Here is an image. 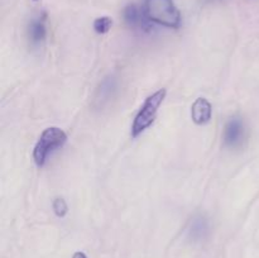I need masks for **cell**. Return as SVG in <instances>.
Instances as JSON below:
<instances>
[{
    "label": "cell",
    "mask_w": 259,
    "mask_h": 258,
    "mask_svg": "<svg viewBox=\"0 0 259 258\" xmlns=\"http://www.w3.org/2000/svg\"><path fill=\"white\" fill-rule=\"evenodd\" d=\"M143 9L152 23L175 29L181 25V14L172 0H144Z\"/></svg>",
    "instance_id": "cell-1"
},
{
    "label": "cell",
    "mask_w": 259,
    "mask_h": 258,
    "mask_svg": "<svg viewBox=\"0 0 259 258\" xmlns=\"http://www.w3.org/2000/svg\"><path fill=\"white\" fill-rule=\"evenodd\" d=\"M166 95V89H159L158 91H156V93H153L146 99L142 108L137 113L133 124H132V137L133 138L138 137L139 134L143 133L147 128H149L153 124V121L156 120L159 106L163 103Z\"/></svg>",
    "instance_id": "cell-2"
},
{
    "label": "cell",
    "mask_w": 259,
    "mask_h": 258,
    "mask_svg": "<svg viewBox=\"0 0 259 258\" xmlns=\"http://www.w3.org/2000/svg\"><path fill=\"white\" fill-rule=\"evenodd\" d=\"M66 141H67V134L58 126H50L45 129L33 149V159L35 164L38 167L45 166L48 156L57 148H61Z\"/></svg>",
    "instance_id": "cell-3"
},
{
    "label": "cell",
    "mask_w": 259,
    "mask_h": 258,
    "mask_svg": "<svg viewBox=\"0 0 259 258\" xmlns=\"http://www.w3.org/2000/svg\"><path fill=\"white\" fill-rule=\"evenodd\" d=\"M124 20H125L126 24L129 25L133 29H141V30H151V20L147 18L146 13H144L143 8L137 7L136 4H131L128 7H125L123 12Z\"/></svg>",
    "instance_id": "cell-4"
},
{
    "label": "cell",
    "mask_w": 259,
    "mask_h": 258,
    "mask_svg": "<svg viewBox=\"0 0 259 258\" xmlns=\"http://www.w3.org/2000/svg\"><path fill=\"white\" fill-rule=\"evenodd\" d=\"M244 138V124L239 118L234 116L227 123L224 129V143L228 147H238Z\"/></svg>",
    "instance_id": "cell-5"
},
{
    "label": "cell",
    "mask_w": 259,
    "mask_h": 258,
    "mask_svg": "<svg viewBox=\"0 0 259 258\" xmlns=\"http://www.w3.org/2000/svg\"><path fill=\"white\" fill-rule=\"evenodd\" d=\"M212 115V106L205 98H197L192 104L191 116L192 120L197 125H204L209 123Z\"/></svg>",
    "instance_id": "cell-6"
},
{
    "label": "cell",
    "mask_w": 259,
    "mask_h": 258,
    "mask_svg": "<svg viewBox=\"0 0 259 258\" xmlns=\"http://www.w3.org/2000/svg\"><path fill=\"white\" fill-rule=\"evenodd\" d=\"M46 34H47V29H46L45 14L30 20L29 25H28V37H29L32 45H40L46 39Z\"/></svg>",
    "instance_id": "cell-7"
},
{
    "label": "cell",
    "mask_w": 259,
    "mask_h": 258,
    "mask_svg": "<svg viewBox=\"0 0 259 258\" xmlns=\"http://www.w3.org/2000/svg\"><path fill=\"white\" fill-rule=\"evenodd\" d=\"M116 89V81L114 77H106L105 80L101 82L100 88L98 90V95H96V100L100 101L101 105H103L105 101H108L109 99L113 96L114 91Z\"/></svg>",
    "instance_id": "cell-8"
},
{
    "label": "cell",
    "mask_w": 259,
    "mask_h": 258,
    "mask_svg": "<svg viewBox=\"0 0 259 258\" xmlns=\"http://www.w3.org/2000/svg\"><path fill=\"white\" fill-rule=\"evenodd\" d=\"M207 232H209V225H207V222L205 220V218L197 217L192 220L191 227H190V235H191L192 239H204Z\"/></svg>",
    "instance_id": "cell-9"
},
{
    "label": "cell",
    "mask_w": 259,
    "mask_h": 258,
    "mask_svg": "<svg viewBox=\"0 0 259 258\" xmlns=\"http://www.w3.org/2000/svg\"><path fill=\"white\" fill-rule=\"evenodd\" d=\"M111 25H113V20L109 17H100L98 19H95L94 22V29L99 34H104V33H108L110 30Z\"/></svg>",
    "instance_id": "cell-10"
},
{
    "label": "cell",
    "mask_w": 259,
    "mask_h": 258,
    "mask_svg": "<svg viewBox=\"0 0 259 258\" xmlns=\"http://www.w3.org/2000/svg\"><path fill=\"white\" fill-rule=\"evenodd\" d=\"M53 210H55L56 215H57L58 218H63L67 214V204H66V201L62 197H57V199L53 201Z\"/></svg>",
    "instance_id": "cell-11"
},
{
    "label": "cell",
    "mask_w": 259,
    "mask_h": 258,
    "mask_svg": "<svg viewBox=\"0 0 259 258\" xmlns=\"http://www.w3.org/2000/svg\"><path fill=\"white\" fill-rule=\"evenodd\" d=\"M72 258H88V255H86L83 252H75L73 253Z\"/></svg>",
    "instance_id": "cell-12"
}]
</instances>
